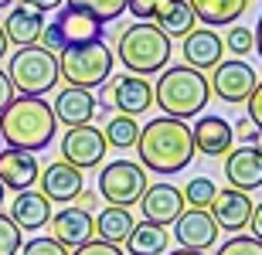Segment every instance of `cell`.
<instances>
[{
  "label": "cell",
  "mask_w": 262,
  "mask_h": 255,
  "mask_svg": "<svg viewBox=\"0 0 262 255\" xmlns=\"http://www.w3.org/2000/svg\"><path fill=\"white\" fill-rule=\"evenodd\" d=\"M140 167L154 170V174H177L194 160V140H191V126L184 119L174 116H157L146 126H140Z\"/></svg>",
  "instance_id": "6da1fadb"
},
{
  "label": "cell",
  "mask_w": 262,
  "mask_h": 255,
  "mask_svg": "<svg viewBox=\"0 0 262 255\" xmlns=\"http://www.w3.org/2000/svg\"><path fill=\"white\" fill-rule=\"evenodd\" d=\"M55 126L58 123H55L51 102H45L41 96H14L0 112V140L7 147L31 150V153L48 147Z\"/></svg>",
  "instance_id": "7a4b0ae2"
},
{
  "label": "cell",
  "mask_w": 262,
  "mask_h": 255,
  "mask_svg": "<svg viewBox=\"0 0 262 255\" xmlns=\"http://www.w3.org/2000/svg\"><path fill=\"white\" fill-rule=\"evenodd\" d=\"M208 99H211L208 75L191 68V65L164 68V75H160L157 85H154V106H160L164 116H174V119L201 116V109L208 106Z\"/></svg>",
  "instance_id": "3957f363"
},
{
  "label": "cell",
  "mask_w": 262,
  "mask_h": 255,
  "mask_svg": "<svg viewBox=\"0 0 262 255\" xmlns=\"http://www.w3.org/2000/svg\"><path fill=\"white\" fill-rule=\"evenodd\" d=\"M170 38L150 20H136L119 34V61L129 75H157L170 61Z\"/></svg>",
  "instance_id": "277c9868"
},
{
  "label": "cell",
  "mask_w": 262,
  "mask_h": 255,
  "mask_svg": "<svg viewBox=\"0 0 262 255\" xmlns=\"http://www.w3.org/2000/svg\"><path fill=\"white\" fill-rule=\"evenodd\" d=\"M113 51L102 41H85V44H68L58 51V79H65L75 88H99L113 75Z\"/></svg>",
  "instance_id": "5b68a950"
},
{
  "label": "cell",
  "mask_w": 262,
  "mask_h": 255,
  "mask_svg": "<svg viewBox=\"0 0 262 255\" xmlns=\"http://www.w3.org/2000/svg\"><path fill=\"white\" fill-rule=\"evenodd\" d=\"M7 79L20 96H45L58 85V55L41 44H24L10 55Z\"/></svg>",
  "instance_id": "8992f818"
},
{
  "label": "cell",
  "mask_w": 262,
  "mask_h": 255,
  "mask_svg": "<svg viewBox=\"0 0 262 255\" xmlns=\"http://www.w3.org/2000/svg\"><path fill=\"white\" fill-rule=\"evenodd\" d=\"M126 10L136 20H150L164 31L167 38H184L194 31V14H191V4L187 0H129Z\"/></svg>",
  "instance_id": "52a82bcc"
},
{
  "label": "cell",
  "mask_w": 262,
  "mask_h": 255,
  "mask_svg": "<svg viewBox=\"0 0 262 255\" xmlns=\"http://www.w3.org/2000/svg\"><path fill=\"white\" fill-rule=\"evenodd\" d=\"M143 191H146V170L133 160H113L99 174V194L116 207L136 204Z\"/></svg>",
  "instance_id": "ba28073f"
},
{
  "label": "cell",
  "mask_w": 262,
  "mask_h": 255,
  "mask_svg": "<svg viewBox=\"0 0 262 255\" xmlns=\"http://www.w3.org/2000/svg\"><path fill=\"white\" fill-rule=\"evenodd\" d=\"M106 136H102V129H96L92 123H82V126H68L65 129V140H61V157L65 164L78 170H92L102 164L106 157Z\"/></svg>",
  "instance_id": "9c48e42d"
},
{
  "label": "cell",
  "mask_w": 262,
  "mask_h": 255,
  "mask_svg": "<svg viewBox=\"0 0 262 255\" xmlns=\"http://www.w3.org/2000/svg\"><path fill=\"white\" fill-rule=\"evenodd\" d=\"M102 106H116L123 116H140L154 106V85L143 75H119L102 92Z\"/></svg>",
  "instance_id": "30bf717a"
},
{
  "label": "cell",
  "mask_w": 262,
  "mask_h": 255,
  "mask_svg": "<svg viewBox=\"0 0 262 255\" xmlns=\"http://www.w3.org/2000/svg\"><path fill=\"white\" fill-rule=\"evenodd\" d=\"M211 72L214 75L208 79V85H211V92L222 99V102H245V99L252 96L255 72H252V65H245L242 58L218 61Z\"/></svg>",
  "instance_id": "8fae6325"
},
{
  "label": "cell",
  "mask_w": 262,
  "mask_h": 255,
  "mask_svg": "<svg viewBox=\"0 0 262 255\" xmlns=\"http://www.w3.org/2000/svg\"><path fill=\"white\" fill-rule=\"evenodd\" d=\"M136 204L143 211V221H154V225L167 228V225H174L181 218V211H184V194L174 184H150L140 194Z\"/></svg>",
  "instance_id": "7c38bea8"
},
{
  "label": "cell",
  "mask_w": 262,
  "mask_h": 255,
  "mask_svg": "<svg viewBox=\"0 0 262 255\" xmlns=\"http://www.w3.org/2000/svg\"><path fill=\"white\" fill-rule=\"evenodd\" d=\"M225 177L235 191H255L262 187V150L259 143H242V147L228 150V160H225Z\"/></svg>",
  "instance_id": "4fadbf2b"
},
{
  "label": "cell",
  "mask_w": 262,
  "mask_h": 255,
  "mask_svg": "<svg viewBox=\"0 0 262 255\" xmlns=\"http://www.w3.org/2000/svg\"><path fill=\"white\" fill-rule=\"evenodd\" d=\"M48 225H51V238L65 248H78V245H85V242H92V231H96L92 215L82 211L78 204H65L61 211H51Z\"/></svg>",
  "instance_id": "5bb4252c"
},
{
  "label": "cell",
  "mask_w": 262,
  "mask_h": 255,
  "mask_svg": "<svg viewBox=\"0 0 262 255\" xmlns=\"http://www.w3.org/2000/svg\"><path fill=\"white\" fill-rule=\"evenodd\" d=\"M218 231L222 228L214 225L211 211H201V207H191V211H181V218L174 221V235L181 242V248H194L204 252L218 242Z\"/></svg>",
  "instance_id": "9a60e30c"
},
{
  "label": "cell",
  "mask_w": 262,
  "mask_h": 255,
  "mask_svg": "<svg viewBox=\"0 0 262 255\" xmlns=\"http://www.w3.org/2000/svg\"><path fill=\"white\" fill-rule=\"evenodd\" d=\"M252 197L245 194V191H235V187H228V191H218L211 201V218L214 225L225 228V231H232V235H238L245 225H249V218H252Z\"/></svg>",
  "instance_id": "2e32d148"
},
{
  "label": "cell",
  "mask_w": 262,
  "mask_h": 255,
  "mask_svg": "<svg viewBox=\"0 0 262 255\" xmlns=\"http://www.w3.org/2000/svg\"><path fill=\"white\" fill-rule=\"evenodd\" d=\"M41 167H38V157L31 150H17V147H7L0 150V184L4 191H31V184L38 180Z\"/></svg>",
  "instance_id": "e0dca14e"
},
{
  "label": "cell",
  "mask_w": 262,
  "mask_h": 255,
  "mask_svg": "<svg viewBox=\"0 0 262 255\" xmlns=\"http://www.w3.org/2000/svg\"><path fill=\"white\" fill-rule=\"evenodd\" d=\"M184 61L198 72H211L225 55V41L214 28H194L191 34H184Z\"/></svg>",
  "instance_id": "ac0fdd59"
},
{
  "label": "cell",
  "mask_w": 262,
  "mask_h": 255,
  "mask_svg": "<svg viewBox=\"0 0 262 255\" xmlns=\"http://www.w3.org/2000/svg\"><path fill=\"white\" fill-rule=\"evenodd\" d=\"M82 191V170L65 164V160H55L51 167L41 170V194L48 197L51 204H72Z\"/></svg>",
  "instance_id": "d6986e66"
},
{
  "label": "cell",
  "mask_w": 262,
  "mask_h": 255,
  "mask_svg": "<svg viewBox=\"0 0 262 255\" xmlns=\"http://www.w3.org/2000/svg\"><path fill=\"white\" fill-rule=\"evenodd\" d=\"M191 140H194V153H201V157H225L232 150L235 129L222 116H201L191 126Z\"/></svg>",
  "instance_id": "ffe728a7"
},
{
  "label": "cell",
  "mask_w": 262,
  "mask_h": 255,
  "mask_svg": "<svg viewBox=\"0 0 262 255\" xmlns=\"http://www.w3.org/2000/svg\"><path fill=\"white\" fill-rule=\"evenodd\" d=\"M99 109V99L89 92V88H75L68 85L61 88L55 102H51V112H55V123H65V126H82V123H92Z\"/></svg>",
  "instance_id": "44dd1931"
},
{
  "label": "cell",
  "mask_w": 262,
  "mask_h": 255,
  "mask_svg": "<svg viewBox=\"0 0 262 255\" xmlns=\"http://www.w3.org/2000/svg\"><path fill=\"white\" fill-rule=\"evenodd\" d=\"M55 28H58L65 48H68V44H85V41H102V20H96L89 10L68 7V4L58 7Z\"/></svg>",
  "instance_id": "7402d4cb"
},
{
  "label": "cell",
  "mask_w": 262,
  "mask_h": 255,
  "mask_svg": "<svg viewBox=\"0 0 262 255\" xmlns=\"http://www.w3.org/2000/svg\"><path fill=\"white\" fill-rule=\"evenodd\" d=\"M10 221L20 231H38L51 221V201L41 191H20L10 204Z\"/></svg>",
  "instance_id": "603a6c76"
},
{
  "label": "cell",
  "mask_w": 262,
  "mask_h": 255,
  "mask_svg": "<svg viewBox=\"0 0 262 255\" xmlns=\"http://www.w3.org/2000/svg\"><path fill=\"white\" fill-rule=\"evenodd\" d=\"M45 14L41 10H34V7H10V14H7V20L0 24L4 28V34H7V41L10 44H38V38H41V31H45Z\"/></svg>",
  "instance_id": "cb8c5ba5"
},
{
  "label": "cell",
  "mask_w": 262,
  "mask_h": 255,
  "mask_svg": "<svg viewBox=\"0 0 262 255\" xmlns=\"http://www.w3.org/2000/svg\"><path fill=\"white\" fill-rule=\"evenodd\" d=\"M187 4H191L194 20H201L204 28H228L249 10L252 0H187Z\"/></svg>",
  "instance_id": "d4e9b609"
},
{
  "label": "cell",
  "mask_w": 262,
  "mask_h": 255,
  "mask_svg": "<svg viewBox=\"0 0 262 255\" xmlns=\"http://www.w3.org/2000/svg\"><path fill=\"white\" fill-rule=\"evenodd\" d=\"M92 225H96V238L99 242H109V245H123L133 231V215H129V207H116L109 204L102 207L96 218H92Z\"/></svg>",
  "instance_id": "484cf974"
},
{
  "label": "cell",
  "mask_w": 262,
  "mask_h": 255,
  "mask_svg": "<svg viewBox=\"0 0 262 255\" xmlns=\"http://www.w3.org/2000/svg\"><path fill=\"white\" fill-rule=\"evenodd\" d=\"M167 245H170L167 228L154 225V221L133 225V231H129V238H126V252L129 255H164Z\"/></svg>",
  "instance_id": "4316f807"
},
{
  "label": "cell",
  "mask_w": 262,
  "mask_h": 255,
  "mask_svg": "<svg viewBox=\"0 0 262 255\" xmlns=\"http://www.w3.org/2000/svg\"><path fill=\"white\" fill-rule=\"evenodd\" d=\"M102 136H106V147L113 150H129L136 147V140H140V126H136V119L133 116H113L106 123V129H102Z\"/></svg>",
  "instance_id": "83f0119b"
},
{
  "label": "cell",
  "mask_w": 262,
  "mask_h": 255,
  "mask_svg": "<svg viewBox=\"0 0 262 255\" xmlns=\"http://www.w3.org/2000/svg\"><path fill=\"white\" fill-rule=\"evenodd\" d=\"M68 7H78V10H89L96 20H116L123 10H126V4L129 0H65Z\"/></svg>",
  "instance_id": "f1b7e54d"
},
{
  "label": "cell",
  "mask_w": 262,
  "mask_h": 255,
  "mask_svg": "<svg viewBox=\"0 0 262 255\" xmlns=\"http://www.w3.org/2000/svg\"><path fill=\"white\" fill-rule=\"evenodd\" d=\"M181 194H184V204L208 211L211 201H214V194H218V187L211 184V177H194V180H187V187L181 191Z\"/></svg>",
  "instance_id": "f546056e"
},
{
  "label": "cell",
  "mask_w": 262,
  "mask_h": 255,
  "mask_svg": "<svg viewBox=\"0 0 262 255\" xmlns=\"http://www.w3.org/2000/svg\"><path fill=\"white\" fill-rule=\"evenodd\" d=\"M20 245H24L20 228L10 221V215H4V211H0V255H17Z\"/></svg>",
  "instance_id": "4dcf8cb0"
},
{
  "label": "cell",
  "mask_w": 262,
  "mask_h": 255,
  "mask_svg": "<svg viewBox=\"0 0 262 255\" xmlns=\"http://www.w3.org/2000/svg\"><path fill=\"white\" fill-rule=\"evenodd\" d=\"M225 41V48L232 51V55H249V51H255V34L249 28H242V24H232L228 28V38H222Z\"/></svg>",
  "instance_id": "1f68e13d"
},
{
  "label": "cell",
  "mask_w": 262,
  "mask_h": 255,
  "mask_svg": "<svg viewBox=\"0 0 262 255\" xmlns=\"http://www.w3.org/2000/svg\"><path fill=\"white\" fill-rule=\"evenodd\" d=\"M214 255H262V242L252 238V235H235V238H228Z\"/></svg>",
  "instance_id": "d6a6232c"
},
{
  "label": "cell",
  "mask_w": 262,
  "mask_h": 255,
  "mask_svg": "<svg viewBox=\"0 0 262 255\" xmlns=\"http://www.w3.org/2000/svg\"><path fill=\"white\" fill-rule=\"evenodd\" d=\"M17 255H68V248L58 245L55 238H31V242L20 245Z\"/></svg>",
  "instance_id": "836d02e7"
},
{
  "label": "cell",
  "mask_w": 262,
  "mask_h": 255,
  "mask_svg": "<svg viewBox=\"0 0 262 255\" xmlns=\"http://www.w3.org/2000/svg\"><path fill=\"white\" fill-rule=\"evenodd\" d=\"M245 102H249V123H252V126L262 133V82H255L252 96L245 99Z\"/></svg>",
  "instance_id": "e575fe53"
},
{
  "label": "cell",
  "mask_w": 262,
  "mask_h": 255,
  "mask_svg": "<svg viewBox=\"0 0 262 255\" xmlns=\"http://www.w3.org/2000/svg\"><path fill=\"white\" fill-rule=\"evenodd\" d=\"M72 255H123V248L119 245H109V242H85V245H78Z\"/></svg>",
  "instance_id": "d590c367"
},
{
  "label": "cell",
  "mask_w": 262,
  "mask_h": 255,
  "mask_svg": "<svg viewBox=\"0 0 262 255\" xmlns=\"http://www.w3.org/2000/svg\"><path fill=\"white\" fill-rule=\"evenodd\" d=\"M41 48H48V51H61V48H65V41H61L58 28H55V20H51V24H45V31H41Z\"/></svg>",
  "instance_id": "8d00e7d4"
},
{
  "label": "cell",
  "mask_w": 262,
  "mask_h": 255,
  "mask_svg": "<svg viewBox=\"0 0 262 255\" xmlns=\"http://www.w3.org/2000/svg\"><path fill=\"white\" fill-rule=\"evenodd\" d=\"M14 99V85H10V79H7V72H0V112L7 109V102Z\"/></svg>",
  "instance_id": "74e56055"
},
{
  "label": "cell",
  "mask_w": 262,
  "mask_h": 255,
  "mask_svg": "<svg viewBox=\"0 0 262 255\" xmlns=\"http://www.w3.org/2000/svg\"><path fill=\"white\" fill-rule=\"evenodd\" d=\"M24 7H34V10H58V7H65V0H20Z\"/></svg>",
  "instance_id": "f35d334b"
},
{
  "label": "cell",
  "mask_w": 262,
  "mask_h": 255,
  "mask_svg": "<svg viewBox=\"0 0 262 255\" xmlns=\"http://www.w3.org/2000/svg\"><path fill=\"white\" fill-rule=\"evenodd\" d=\"M249 228H252V238H259V242H262V204H255V207H252Z\"/></svg>",
  "instance_id": "ab89813d"
},
{
  "label": "cell",
  "mask_w": 262,
  "mask_h": 255,
  "mask_svg": "<svg viewBox=\"0 0 262 255\" xmlns=\"http://www.w3.org/2000/svg\"><path fill=\"white\" fill-rule=\"evenodd\" d=\"M78 207H82V211H89V207H96V194H92V191H85V187H82V191H78Z\"/></svg>",
  "instance_id": "60d3db41"
},
{
  "label": "cell",
  "mask_w": 262,
  "mask_h": 255,
  "mask_svg": "<svg viewBox=\"0 0 262 255\" xmlns=\"http://www.w3.org/2000/svg\"><path fill=\"white\" fill-rule=\"evenodd\" d=\"M232 129H238V133H242V136L249 140V143H252V140L259 136V129H255L252 123H249V119H242V123H238V126H232Z\"/></svg>",
  "instance_id": "b9f144b4"
},
{
  "label": "cell",
  "mask_w": 262,
  "mask_h": 255,
  "mask_svg": "<svg viewBox=\"0 0 262 255\" xmlns=\"http://www.w3.org/2000/svg\"><path fill=\"white\" fill-rule=\"evenodd\" d=\"M255 51H259V58H262V17H259V28H255Z\"/></svg>",
  "instance_id": "7bdbcfd3"
},
{
  "label": "cell",
  "mask_w": 262,
  "mask_h": 255,
  "mask_svg": "<svg viewBox=\"0 0 262 255\" xmlns=\"http://www.w3.org/2000/svg\"><path fill=\"white\" fill-rule=\"evenodd\" d=\"M4 55H7V34H4V28H0V61H4Z\"/></svg>",
  "instance_id": "ee69618b"
},
{
  "label": "cell",
  "mask_w": 262,
  "mask_h": 255,
  "mask_svg": "<svg viewBox=\"0 0 262 255\" xmlns=\"http://www.w3.org/2000/svg\"><path fill=\"white\" fill-rule=\"evenodd\" d=\"M170 255H204V252H194V248H177V252H170Z\"/></svg>",
  "instance_id": "f6af8a7d"
},
{
  "label": "cell",
  "mask_w": 262,
  "mask_h": 255,
  "mask_svg": "<svg viewBox=\"0 0 262 255\" xmlns=\"http://www.w3.org/2000/svg\"><path fill=\"white\" fill-rule=\"evenodd\" d=\"M10 4H14V0H0V10H7Z\"/></svg>",
  "instance_id": "bcb514c9"
},
{
  "label": "cell",
  "mask_w": 262,
  "mask_h": 255,
  "mask_svg": "<svg viewBox=\"0 0 262 255\" xmlns=\"http://www.w3.org/2000/svg\"><path fill=\"white\" fill-rule=\"evenodd\" d=\"M0 204H4V184H0Z\"/></svg>",
  "instance_id": "7dc6e473"
},
{
  "label": "cell",
  "mask_w": 262,
  "mask_h": 255,
  "mask_svg": "<svg viewBox=\"0 0 262 255\" xmlns=\"http://www.w3.org/2000/svg\"><path fill=\"white\" fill-rule=\"evenodd\" d=\"M0 143H4V140H0Z\"/></svg>",
  "instance_id": "c3c4849f"
}]
</instances>
